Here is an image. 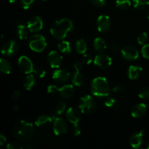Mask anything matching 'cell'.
Wrapping results in <instances>:
<instances>
[{"label":"cell","mask_w":149,"mask_h":149,"mask_svg":"<svg viewBox=\"0 0 149 149\" xmlns=\"http://www.w3.org/2000/svg\"><path fill=\"white\" fill-rule=\"evenodd\" d=\"M75 47L79 54H84L87 52V45L85 41H84V39H79V40L76 42Z\"/></svg>","instance_id":"27"},{"label":"cell","mask_w":149,"mask_h":149,"mask_svg":"<svg viewBox=\"0 0 149 149\" xmlns=\"http://www.w3.org/2000/svg\"><path fill=\"white\" fill-rule=\"evenodd\" d=\"M138 97L143 100H149V87H144L140 91Z\"/></svg>","instance_id":"31"},{"label":"cell","mask_w":149,"mask_h":149,"mask_svg":"<svg viewBox=\"0 0 149 149\" xmlns=\"http://www.w3.org/2000/svg\"><path fill=\"white\" fill-rule=\"evenodd\" d=\"M29 47L34 52H41L47 47V42L45 38L40 34L32 35L29 41Z\"/></svg>","instance_id":"4"},{"label":"cell","mask_w":149,"mask_h":149,"mask_svg":"<svg viewBox=\"0 0 149 149\" xmlns=\"http://www.w3.org/2000/svg\"><path fill=\"white\" fill-rule=\"evenodd\" d=\"M82 67H83V64L82 63L80 62V61H77L74 64V68L75 70H79L81 71L82 69Z\"/></svg>","instance_id":"43"},{"label":"cell","mask_w":149,"mask_h":149,"mask_svg":"<svg viewBox=\"0 0 149 149\" xmlns=\"http://www.w3.org/2000/svg\"><path fill=\"white\" fill-rule=\"evenodd\" d=\"M7 1H8L9 2H10V3H14V2H15L17 0H7Z\"/></svg>","instance_id":"47"},{"label":"cell","mask_w":149,"mask_h":149,"mask_svg":"<svg viewBox=\"0 0 149 149\" xmlns=\"http://www.w3.org/2000/svg\"><path fill=\"white\" fill-rule=\"evenodd\" d=\"M35 133V128L33 124L26 120L17 122L13 130L15 138L22 142H26L31 139Z\"/></svg>","instance_id":"1"},{"label":"cell","mask_w":149,"mask_h":149,"mask_svg":"<svg viewBox=\"0 0 149 149\" xmlns=\"http://www.w3.org/2000/svg\"><path fill=\"white\" fill-rule=\"evenodd\" d=\"M96 103L91 95H84L79 99V108L81 113H90L95 110Z\"/></svg>","instance_id":"5"},{"label":"cell","mask_w":149,"mask_h":149,"mask_svg":"<svg viewBox=\"0 0 149 149\" xmlns=\"http://www.w3.org/2000/svg\"><path fill=\"white\" fill-rule=\"evenodd\" d=\"M90 1L93 6L97 7H104L106 4V0H90Z\"/></svg>","instance_id":"34"},{"label":"cell","mask_w":149,"mask_h":149,"mask_svg":"<svg viewBox=\"0 0 149 149\" xmlns=\"http://www.w3.org/2000/svg\"><path fill=\"white\" fill-rule=\"evenodd\" d=\"M148 19H149V11H148Z\"/></svg>","instance_id":"49"},{"label":"cell","mask_w":149,"mask_h":149,"mask_svg":"<svg viewBox=\"0 0 149 149\" xmlns=\"http://www.w3.org/2000/svg\"><path fill=\"white\" fill-rule=\"evenodd\" d=\"M144 131L141 130L139 132L132 134L130 138V144L133 148H138L143 143V141Z\"/></svg>","instance_id":"15"},{"label":"cell","mask_w":149,"mask_h":149,"mask_svg":"<svg viewBox=\"0 0 149 149\" xmlns=\"http://www.w3.org/2000/svg\"><path fill=\"white\" fill-rule=\"evenodd\" d=\"M47 93L50 95H55L59 93V88L56 85L50 84L47 87Z\"/></svg>","instance_id":"37"},{"label":"cell","mask_w":149,"mask_h":149,"mask_svg":"<svg viewBox=\"0 0 149 149\" xmlns=\"http://www.w3.org/2000/svg\"><path fill=\"white\" fill-rule=\"evenodd\" d=\"M59 95L61 97L65 99L70 98L73 97L75 93L74 87L71 84H65L59 88Z\"/></svg>","instance_id":"17"},{"label":"cell","mask_w":149,"mask_h":149,"mask_svg":"<svg viewBox=\"0 0 149 149\" xmlns=\"http://www.w3.org/2000/svg\"><path fill=\"white\" fill-rule=\"evenodd\" d=\"M0 70L3 74H9L12 71V65L7 60L1 58L0 59Z\"/></svg>","instance_id":"26"},{"label":"cell","mask_w":149,"mask_h":149,"mask_svg":"<svg viewBox=\"0 0 149 149\" xmlns=\"http://www.w3.org/2000/svg\"><path fill=\"white\" fill-rule=\"evenodd\" d=\"M92 61H93V58H92L91 55L90 54L84 53V55H83V62L89 65V64L91 63Z\"/></svg>","instance_id":"40"},{"label":"cell","mask_w":149,"mask_h":149,"mask_svg":"<svg viewBox=\"0 0 149 149\" xmlns=\"http://www.w3.org/2000/svg\"><path fill=\"white\" fill-rule=\"evenodd\" d=\"M33 74L39 78H44L46 75V71L41 67H37L33 70Z\"/></svg>","instance_id":"33"},{"label":"cell","mask_w":149,"mask_h":149,"mask_svg":"<svg viewBox=\"0 0 149 149\" xmlns=\"http://www.w3.org/2000/svg\"><path fill=\"white\" fill-rule=\"evenodd\" d=\"M19 45L14 40L7 42L1 47V53L6 57H13L18 52Z\"/></svg>","instance_id":"6"},{"label":"cell","mask_w":149,"mask_h":149,"mask_svg":"<svg viewBox=\"0 0 149 149\" xmlns=\"http://www.w3.org/2000/svg\"><path fill=\"white\" fill-rule=\"evenodd\" d=\"M14 110L15 111H17V110H18V106H14Z\"/></svg>","instance_id":"48"},{"label":"cell","mask_w":149,"mask_h":149,"mask_svg":"<svg viewBox=\"0 0 149 149\" xmlns=\"http://www.w3.org/2000/svg\"><path fill=\"white\" fill-rule=\"evenodd\" d=\"M84 80L85 79H84V75L81 74V71L75 70L72 75V78H71V81H72L74 85L77 86V87H81L84 84Z\"/></svg>","instance_id":"20"},{"label":"cell","mask_w":149,"mask_h":149,"mask_svg":"<svg viewBox=\"0 0 149 149\" xmlns=\"http://www.w3.org/2000/svg\"><path fill=\"white\" fill-rule=\"evenodd\" d=\"M52 118L51 116H47V115H41L35 122V125L36 127L40 128H45L49 126L51 124L52 120Z\"/></svg>","instance_id":"19"},{"label":"cell","mask_w":149,"mask_h":149,"mask_svg":"<svg viewBox=\"0 0 149 149\" xmlns=\"http://www.w3.org/2000/svg\"><path fill=\"white\" fill-rule=\"evenodd\" d=\"M112 63V59L106 54H99L94 59V64L102 69L108 68Z\"/></svg>","instance_id":"10"},{"label":"cell","mask_w":149,"mask_h":149,"mask_svg":"<svg viewBox=\"0 0 149 149\" xmlns=\"http://www.w3.org/2000/svg\"><path fill=\"white\" fill-rule=\"evenodd\" d=\"M147 148H148V149H149V143H148V146H147Z\"/></svg>","instance_id":"50"},{"label":"cell","mask_w":149,"mask_h":149,"mask_svg":"<svg viewBox=\"0 0 149 149\" xmlns=\"http://www.w3.org/2000/svg\"><path fill=\"white\" fill-rule=\"evenodd\" d=\"M36 84L34 74H29L24 80V87L26 90H31Z\"/></svg>","instance_id":"24"},{"label":"cell","mask_w":149,"mask_h":149,"mask_svg":"<svg viewBox=\"0 0 149 149\" xmlns=\"http://www.w3.org/2000/svg\"><path fill=\"white\" fill-rule=\"evenodd\" d=\"M74 25L70 19L63 18L57 20L51 26L50 33L54 38L59 40L65 39L68 33L72 31Z\"/></svg>","instance_id":"2"},{"label":"cell","mask_w":149,"mask_h":149,"mask_svg":"<svg viewBox=\"0 0 149 149\" xmlns=\"http://www.w3.org/2000/svg\"><path fill=\"white\" fill-rule=\"evenodd\" d=\"M33 2H34V0H21L22 7L25 10H28L31 7Z\"/></svg>","instance_id":"36"},{"label":"cell","mask_w":149,"mask_h":149,"mask_svg":"<svg viewBox=\"0 0 149 149\" xmlns=\"http://www.w3.org/2000/svg\"><path fill=\"white\" fill-rule=\"evenodd\" d=\"M111 46L112 49H114V50H116V49H117L118 48H119V45H118L116 42H112L111 45Z\"/></svg>","instance_id":"46"},{"label":"cell","mask_w":149,"mask_h":149,"mask_svg":"<svg viewBox=\"0 0 149 149\" xmlns=\"http://www.w3.org/2000/svg\"><path fill=\"white\" fill-rule=\"evenodd\" d=\"M65 109V104L63 101H58L57 102L56 105L55 106V109L52 111V113H51V116L52 119H55L58 117V116L62 114L64 112Z\"/></svg>","instance_id":"22"},{"label":"cell","mask_w":149,"mask_h":149,"mask_svg":"<svg viewBox=\"0 0 149 149\" xmlns=\"http://www.w3.org/2000/svg\"><path fill=\"white\" fill-rule=\"evenodd\" d=\"M58 49L63 54H69L71 52V45L67 41H63L58 45Z\"/></svg>","instance_id":"28"},{"label":"cell","mask_w":149,"mask_h":149,"mask_svg":"<svg viewBox=\"0 0 149 149\" xmlns=\"http://www.w3.org/2000/svg\"><path fill=\"white\" fill-rule=\"evenodd\" d=\"M28 27L26 28L23 24H20L17 26L16 29V32H17V35L19 37V39L23 40V39H26L29 36V31H28Z\"/></svg>","instance_id":"25"},{"label":"cell","mask_w":149,"mask_h":149,"mask_svg":"<svg viewBox=\"0 0 149 149\" xmlns=\"http://www.w3.org/2000/svg\"><path fill=\"white\" fill-rule=\"evenodd\" d=\"M20 95H21V93H20V90H15V91L13 93V95H12V99H13L14 101H16V100H17L20 98Z\"/></svg>","instance_id":"42"},{"label":"cell","mask_w":149,"mask_h":149,"mask_svg":"<svg viewBox=\"0 0 149 149\" xmlns=\"http://www.w3.org/2000/svg\"><path fill=\"white\" fill-rule=\"evenodd\" d=\"M53 132L55 135H61L68 132V125L63 119L57 117L53 123Z\"/></svg>","instance_id":"9"},{"label":"cell","mask_w":149,"mask_h":149,"mask_svg":"<svg viewBox=\"0 0 149 149\" xmlns=\"http://www.w3.org/2000/svg\"><path fill=\"white\" fill-rule=\"evenodd\" d=\"M141 54L143 56V58L149 59V44L143 45V47L141 49Z\"/></svg>","instance_id":"35"},{"label":"cell","mask_w":149,"mask_h":149,"mask_svg":"<svg viewBox=\"0 0 149 149\" xmlns=\"http://www.w3.org/2000/svg\"><path fill=\"white\" fill-rule=\"evenodd\" d=\"M92 93L100 97H107L110 93L109 82L105 77H98L93 80L90 86Z\"/></svg>","instance_id":"3"},{"label":"cell","mask_w":149,"mask_h":149,"mask_svg":"<svg viewBox=\"0 0 149 149\" xmlns=\"http://www.w3.org/2000/svg\"><path fill=\"white\" fill-rule=\"evenodd\" d=\"M133 6L137 10H144L149 5V0H132Z\"/></svg>","instance_id":"29"},{"label":"cell","mask_w":149,"mask_h":149,"mask_svg":"<svg viewBox=\"0 0 149 149\" xmlns=\"http://www.w3.org/2000/svg\"><path fill=\"white\" fill-rule=\"evenodd\" d=\"M42 1H47V0H42Z\"/></svg>","instance_id":"51"},{"label":"cell","mask_w":149,"mask_h":149,"mask_svg":"<svg viewBox=\"0 0 149 149\" xmlns=\"http://www.w3.org/2000/svg\"><path fill=\"white\" fill-rule=\"evenodd\" d=\"M143 72V68L138 65H130L128 69V77L134 80L138 79Z\"/></svg>","instance_id":"21"},{"label":"cell","mask_w":149,"mask_h":149,"mask_svg":"<svg viewBox=\"0 0 149 149\" xmlns=\"http://www.w3.org/2000/svg\"><path fill=\"white\" fill-rule=\"evenodd\" d=\"M47 62L52 68H58L63 63V57L57 51H51L47 56Z\"/></svg>","instance_id":"11"},{"label":"cell","mask_w":149,"mask_h":149,"mask_svg":"<svg viewBox=\"0 0 149 149\" xmlns=\"http://www.w3.org/2000/svg\"><path fill=\"white\" fill-rule=\"evenodd\" d=\"M17 63H18V67L20 70L24 74H29L33 72L34 68H33V63L28 57L25 56V55L20 57Z\"/></svg>","instance_id":"7"},{"label":"cell","mask_w":149,"mask_h":149,"mask_svg":"<svg viewBox=\"0 0 149 149\" xmlns=\"http://www.w3.org/2000/svg\"><path fill=\"white\" fill-rule=\"evenodd\" d=\"M111 26V21L108 15H100L97 20V28L98 31L101 33H106L110 29Z\"/></svg>","instance_id":"12"},{"label":"cell","mask_w":149,"mask_h":149,"mask_svg":"<svg viewBox=\"0 0 149 149\" xmlns=\"http://www.w3.org/2000/svg\"><path fill=\"white\" fill-rule=\"evenodd\" d=\"M27 27L31 32H38L43 28L42 19L39 16H33L29 20L27 23Z\"/></svg>","instance_id":"13"},{"label":"cell","mask_w":149,"mask_h":149,"mask_svg":"<svg viewBox=\"0 0 149 149\" xmlns=\"http://www.w3.org/2000/svg\"><path fill=\"white\" fill-rule=\"evenodd\" d=\"M122 90H123V87H122L121 85H116V86H115V87H113V91L114 92V93L119 92Z\"/></svg>","instance_id":"45"},{"label":"cell","mask_w":149,"mask_h":149,"mask_svg":"<svg viewBox=\"0 0 149 149\" xmlns=\"http://www.w3.org/2000/svg\"><path fill=\"white\" fill-rule=\"evenodd\" d=\"M72 132L75 136H79L81 134V127L78 125V123L74 124V126L72 127Z\"/></svg>","instance_id":"39"},{"label":"cell","mask_w":149,"mask_h":149,"mask_svg":"<svg viewBox=\"0 0 149 149\" xmlns=\"http://www.w3.org/2000/svg\"><path fill=\"white\" fill-rule=\"evenodd\" d=\"M93 47L97 52H103L106 49V41L102 38H95L94 42H93Z\"/></svg>","instance_id":"23"},{"label":"cell","mask_w":149,"mask_h":149,"mask_svg":"<svg viewBox=\"0 0 149 149\" xmlns=\"http://www.w3.org/2000/svg\"><path fill=\"white\" fill-rule=\"evenodd\" d=\"M130 0H116V6L121 10H126L131 6Z\"/></svg>","instance_id":"30"},{"label":"cell","mask_w":149,"mask_h":149,"mask_svg":"<svg viewBox=\"0 0 149 149\" xmlns=\"http://www.w3.org/2000/svg\"><path fill=\"white\" fill-rule=\"evenodd\" d=\"M147 111L146 105L144 103H138L135 105L131 111V114L134 118H141L146 114Z\"/></svg>","instance_id":"18"},{"label":"cell","mask_w":149,"mask_h":149,"mask_svg":"<svg viewBox=\"0 0 149 149\" xmlns=\"http://www.w3.org/2000/svg\"><path fill=\"white\" fill-rule=\"evenodd\" d=\"M7 149H22L23 146L20 143L16 142H11L7 145Z\"/></svg>","instance_id":"38"},{"label":"cell","mask_w":149,"mask_h":149,"mask_svg":"<svg viewBox=\"0 0 149 149\" xmlns=\"http://www.w3.org/2000/svg\"><path fill=\"white\" fill-rule=\"evenodd\" d=\"M66 118L71 123L77 124L81 119V114L77 109L71 107L67 110Z\"/></svg>","instance_id":"16"},{"label":"cell","mask_w":149,"mask_h":149,"mask_svg":"<svg viewBox=\"0 0 149 149\" xmlns=\"http://www.w3.org/2000/svg\"><path fill=\"white\" fill-rule=\"evenodd\" d=\"M70 73L65 69H57L52 74V79L58 84H63L68 81Z\"/></svg>","instance_id":"14"},{"label":"cell","mask_w":149,"mask_h":149,"mask_svg":"<svg viewBox=\"0 0 149 149\" xmlns=\"http://www.w3.org/2000/svg\"><path fill=\"white\" fill-rule=\"evenodd\" d=\"M122 57L127 61H135L139 57V52L132 45H126L121 50Z\"/></svg>","instance_id":"8"},{"label":"cell","mask_w":149,"mask_h":149,"mask_svg":"<svg viewBox=\"0 0 149 149\" xmlns=\"http://www.w3.org/2000/svg\"><path fill=\"white\" fill-rule=\"evenodd\" d=\"M6 141H7V139H6L5 137L3 135H0V146H3L6 143Z\"/></svg>","instance_id":"44"},{"label":"cell","mask_w":149,"mask_h":149,"mask_svg":"<svg viewBox=\"0 0 149 149\" xmlns=\"http://www.w3.org/2000/svg\"><path fill=\"white\" fill-rule=\"evenodd\" d=\"M148 34L146 32H142V33H140L138 36V39H137V41H138V43L139 45H143L146 43V42L148 41Z\"/></svg>","instance_id":"32"},{"label":"cell","mask_w":149,"mask_h":149,"mask_svg":"<svg viewBox=\"0 0 149 149\" xmlns=\"http://www.w3.org/2000/svg\"><path fill=\"white\" fill-rule=\"evenodd\" d=\"M115 104V100L113 97H107L105 100V105L107 107H112Z\"/></svg>","instance_id":"41"}]
</instances>
